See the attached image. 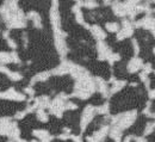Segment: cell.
Returning a JSON list of instances; mask_svg holds the SVG:
<instances>
[{
	"label": "cell",
	"instance_id": "26",
	"mask_svg": "<svg viewBox=\"0 0 155 142\" xmlns=\"http://www.w3.org/2000/svg\"><path fill=\"white\" fill-rule=\"evenodd\" d=\"M24 92H25V93H28L29 96H34V94H35V91H34L31 87H26V88L24 90Z\"/></svg>",
	"mask_w": 155,
	"mask_h": 142
},
{
	"label": "cell",
	"instance_id": "27",
	"mask_svg": "<svg viewBox=\"0 0 155 142\" xmlns=\"http://www.w3.org/2000/svg\"><path fill=\"white\" fill-rule=\"evenodd\" d=\"M149 98L150 99H155V90H150L149 91Z\"/></svg>",
	"mask_w": 155,
	"mask_h": 142
},
{
	"label": "cell",
	"instance_id": "18",
	"mask_svg": "<svg viewBox=\"0 0 155 142\" xmlns=\"http://www.w3.org/2000/svg\"><path fill=\"white\" fill-rule=\"evenodd\" d=\"M96 111H97L98 114H101V115H106V114H109V104L105 103L104 105L98 106V107H96Z\"/></svg>",
	"mask_w": 155,
	"mask_h": 142
},
{
	"label": "cell",
	"instance_id": "1",
	"mask_svg": "<svg viewBox=\"0 0 155 142\" xmlns=\"http://www.w3.org/2000/svg\"><path fill=\"white\" fill-rule=\"evenodd\" d=\"M136 116H137V114H136L135 110L117 115L115 117H112V125L118 128L119 130H124L134 123V121L136 120Z\"/></svg>",
	"mask_w": 155,
	"mask_h": 142
},
{
	"label": "cell",
	"instance_id": "30",
	"mask_svg": "<svg viewBox=\"0 0 155 142\" xmlns=\"http://www.w3.org/2000/svg\"><path fill=\"white\" fill-rule=\"evenodd\" d=\"M153 2H155V0H153Z\"/></svg>",
	"mask_w": 155,
	"mask_h": 142
},
{
	"label": "cell",
	"instance_id": "29",
	"mask_svg": "<svg viewBox=\"0 0 155 142\" xmlns=\"http://www.w3.org/2000/svg\"><path fill=\"white\" fill-rule=\"evenodd\" d=\"M153 53H154V55H155V47H154V49H153Z\"/></svg>",
	"mask_w": 155,
	"mask_h": 142
},
{
	"label": "cell",
	"instance_id": "11",
	"mask_svg": "<svg viewBox=\"0 0 155 142\" xmlns=\"http://www.w3.org/2000/svg\"><path fill=\"white\" fill-rule=\"evenodd\" d=\"M90 29H91V32H92V35L99 41H103L105 37H106V34L104 32V30L100 28V26H98V25H93V26H90Z\"/></svg>",
	"mask_w": 155,
	"mask_h": 142
},
{
	"label": "cell",
	"instance_id": "6",
	"mask_svg": "<svg viewBox=\"0 0 155 142\" xmlns=\"http://www.w3.org/2000/svg\"><path fill=\"white\" fill-rule=\"evenodd\" d=\"M136 26L137 28H143V29H150V30H154L155 29V21L153 18H150L149 16L142 18L141 20H138L136 23Z\"/></svg>",
	"mask_w": 155,
	"mask_h": 142
},
{
	"label": "cell",
	"instance_id": "13",
	"mask_svg": "<svg viewBox=\"0 0 155 142\" xmlns=\"http://www.w3.org/2000/svg\"><path fill=\"white\" fill-rule=\"evenodd\" d=\"M110 136L116 142H119L120 141V137H122V130H119L116 127H112V129L110 131Z\"/></svg>",
	"mask_w": 155,
	"mask_h": 142
},
{
	"label": "cell",
	"instance_id": "9",
	"mask_svg": "<svg viewBox=\"0 0 155 142\" xmlns=\"http://www.w3.org/2000/svg\"><path fill=\"white\" fill-rule=\"evenodd\" d=\"M94 82H97V84H96V86L98 87L99 92H100L104 97H107L110 92H109V87H107L106 82L103 80L101 78H94Z\"/></svg>",
	"mask_w": 155,
	"mask_h": 142
},
{
	"label": "cell",
	"instance_id": "24",
	"mask_svg": "<svg viewBox=\"0 0 155 142\" xmlns=\"http://www.w3.org/2000/svg\"><path fill=\"white\" fill-rule=\"evenodd\" d=\"M6 41H7V44H8L10 48H12V49H16L17 48V43L12 40V38H7Z\"/></svg>",
	"mask_w": 155,
	"mask_h": 142
},
{
	"label": "cell",
	"instance_id": "14",
	"mask_svg": "<svg viewBox=\"0 0 155 142\" xmlns=\"http://www.w3.org/2000/svg\"><path fill=\"white\" fill-rule=\"evenodd\" d=\"M124 85H125V81L120 80V81H114V85H112V88H111V91H110V93H116L118 92L119 90H122L123 87H124Z\"/></svg>",
	"mask_w": 155,
	"mask_h": 142
},
{
	"label": "cell",
	"instance_id": "17",
	"mask_svg": "<svg viewBox=\"0 0 155 142\" xmlns=\"http://www.w3.org/2000/svg\"><path fill=\"white\" fill-rule=\"evenodd\" d=\"M37 118H38L41 122H47L48 121V114L43 110V109H38L37 110Z\"/></svg>",
	"mask_w": 155,
	"mask_h": 142
},
{
	"label": "cell",
	"instance_id": "12",
	"mask_svg": "<svg viewBox=\"0 0 155 142\" xmlns=\"http://www.w3.org/2000/svg\"><path fill=\"white\" fill-rule=\"evenodd\" d=\"M28 19H31L34 21V25L35 26H37V28H41L42 25H41V17H39V15L37 12H35V11H31L29 15H28Z\"/></svg>",
	"mask_w": 155,
	"mask_h": 142
},
{
	"label": "cell",
	"instance_id": "7",
	"mask_svg": "<svg viewBox=\"0 0 155 142\" xmlns=\"http://www.w3.org/2000/svg\"><path fill=\"white\" fill-rule=\"evenodd\" d=\"M112 10L115 12V15L118 17H125L127 16V8L123 2H119L118 0H115L112 4Z\"/></svg>",
	"mask_w": 155,
	"mask_h": 142
},
{
	"label": "cell",
	"instance_id": "19",
	"mask_svg": "<svg viewBox=\"0 0 155 142\" xmlns=\"http://www.w3.org/2000/svg\"><path fill=\"white\" fill-rule=\"evenodd\" d=\"M105 26L110 32H118V30H119V25L117 23H107Z\"/></svg>",
	"mask_w": 155,
	"mask_h": 142
},
{
	"label": "cell",
	"instance_id": "22",
	"mask_svg": "<svg viewBox=\"0 0 155 142\" xmlns=\"http://www.w3.org/2000/svg\"><path fill=\"white\" fill-rule=\"evenodd\" d=\"M142 69H143V73L144 74H149V73H152V64L150 63H147V64H144L143 67H142Z\"/></svg>",
	"mask_w": 155,
	"mask_h": 142
},
{
	"label": "cell",
	"instance_id": "3",
	"mask_svg": "<svg viewBox=\"0 0 155 142\" xmlns=\"http://www.w3.org/2000/svg\"><path fill=\"white\" fill-rule=\"evenodd\" d=\"M122 26H123L122 30L117 34V40L118 41H122L124 38H127V37H130L134 34V28H133L131 23L128 19H124L122 21Z\"/></svg>",
	"mask_w": 155,
	"mask_h": 142
},
{
	"label": "cell",
	"instance_id": "5",
	"mask_svg": "<svg viewBox=\"0 0 155 142\" xmlns=\"http://www.w3.org/2000/svg\"><path fill=\"white\" fill-rule=\"evenodd\" d=\"M98 55H99V60H107L109 56L112 54V51L110 50V48L107 47V44H105L103 41H99L97 44Z\"/></svg>",
	"mask_w": 155,
	"mask_h": 142
},
{
	"label": "cell",
	"instance_id": "25",
	"mask_svg": "<svg viewBox=\"0 0 155 142\" xmlns=\"http://www.w3.org/2000/svg\"><path fill=\"white\" fill-rule=\"evenodd\" d=\"M133 44H134V49H135V54L137 55L138 54V51H140V48H138V43H137V41L134 38L133 40Z\"/></svg>",
	"mask_w": 155,
	"mask_h": 142
},
{
	"label": "cell",
	"instance_id": "8",
	"mask_svg": "<svg viewBox=\"0 0 155 142\" xmlns=\"http://www.w3.org/2000/svg\"><path fill=\"white\" fill-rule=\"evenodd\" d=\"M143 67V62L140 58H133L130 62L128 63V71L129 73H136L138 69Z\"/></svg>",
	"mask_w": 155,
	"mask_h": 142
},
{
	"label": "cell",
	"instance_id": "10",
	"mask_svg": "<svg viewBox=\"0 0 155 142\" xmlns=\"http://www.w3.org/2000/svg\"><path fill=\"white\" fill-rule=\"evenodd\" d=\"M35 107L37 109H44V107H49V105H50V101H49V98L47 97V96H42V97H38V98H36L35 99Z\"/></svg>",
	"mask_w": 155,
	"mask_h": 142
},
{
	"label": "cell",
	"instance_id": "20",
	"mask_svg": "<svg viewBox=\"0 0 155 142\" xmlns=\"http://www.w3.org/2000/svg\"><path fill=\"white\" fill-rule=\"evenodd\" d=\"M82 6H85L87 8H94V7H98V4L94 0H86V1H84Z\"/></svg>",
	"mask_w": 155,
	"mask_h": 142
},
{
	"label": "cell",
	"instance_id": "2",
	"mask_svg": "<svg viewBox=\"0 0 155 142\" xmlns=\"http://www.w3.org/2000/svg\"><path fill=\"white\" fill-rule=\"evenodd\" d=\"M96 107L92 106V105H87L82 112V116H81V130H85L86 127L90 124V122L92 121V118L94 117L96 115Z\"/></svg>",
	"mask_w": 155,
	"mask_h": 142
},
{
	"label": "cell",
	"instance_id": "28",
	"mask_svg": "<svg viewBox=\"0 0 155 142\" xmlns=\"http://www.w3.org/2000/svg\"><path fill=\"white\" fill-rule=\"evenodd\" d=\"M131 139H133V136H128V137H125L124 142H130L131 141Z\"/></svg>",
	"mask_w": 155,
	"mask_h": 142
},
{
	"label": "cell",
	"instance_id": "21",
	"mask_svg": "<svg viewBox=\"0 0 155 142\" xmlns=\"http://www.w3.org/2000/svg\"><path fill=\"white\" fill-rule=\"evenodd\" d=\"M154 128H155V122H153V123L149 122V123L147 124V128H146V130H144V134H146V135H149V134L154 130Z\"/></svg>",
	"mask_w": 155,
	"mask_h": 142
},
{
	"label": "cell",
	"instance_id": "31",
	"mask_svg": "<svg viewBox=\"0 0 155 142\" xmlns=\"http://www.w3.org/2000/svg\"><path fill=\"white\" fill-rule=\"evenodd\" d=\"M75 1H78V0H75Z\"/></svg>",
	"mask_w": 155,
	"mask_h": 142
},
{
	"label": "cell",
	"instance_id": "4",
	"mask_svg": "<svg viewBox=\"0 0 155 142\" xmlns=\"http://www.w3.org/2000/svg\"><path fill=\"white\" fill-rule=\"evenodd\" d=\"M0 98L10 99V101H25V94H21L19 92H17L15 88H10V90H7L6 92H1V93H0Z\"/></svg>",
	"mask_w": 155,
	"mask_h": 142
},
{
	"label": "cell",
	"instance_id": "15",
	"mask_svg": "<svg viewBox=\"0 0 155 142\" xmlns=\"http://www.w3.org/2000/svg\"><path fill=\"white\" fill-rule=\"evenodd\" d=\"M49 77H50V73H49V72H43V73H39V74H37V75H35V78L31 80V84H34V82H36V81L47 80Z\"/></svg>",
	"mask_w": 155,
	"mask_h": 142
},
{
	"label": "cell",
	"instance_id": "23",
	"mask_svg": "<svg viewBox=\"0 0 155 142\" xmlns=\"http://www.w3.org/2000/svg\"><path fill=\"white\" fill-rule=\"evenodd\" d=\"M66 110H75L78 106L77 104H74V103H72V101H66Z\"/></svg>",
	"mask_w": 155,
	"mask_h": 142
},
{
	"label": "cell",
	"instance_id": "16",
	"mask_svg": "<svg viewBox=\"0 0 155 142\" xmlns=\"http://www.w3.org/2000/svg\"><path fill=\"white\" fill-rule=\"evenodd\" d=\"M34 135H35L36 137L41 139V141L44 140V139H49V137H51L47 130H35V131H34Z\"/></svg>",
	"mask_w": 155,
	"mask_h": 142
}]
</instances>
